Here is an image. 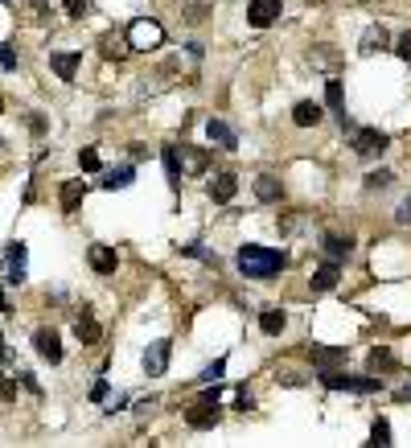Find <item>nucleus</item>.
<instances>
[{
	"instance_id": "nucleus-1",
	"label": "nucleus",
	"mask_w": 411,
	"mask_h": 448,
	"mask_svg": "<svg viewBox=\"0 0 411 448\" xmlns=\"http://www.w3.org/2000/svg\"><path fill=\"white\" fill-rule=\"evenodd\" d=\"M239 272L247 280H271V276H280L284 272V251H276V247H259V243H247L239 247Z\"/></svg>"
},
{
	"instance_id": "nucleus-2",
	"label": "nucleus",
	"mask_w": 411,
	"mask_h": 448,
	"mask_svg": "<svg viewBox=\"0 0 411 448\" xmlns=\"http://www.w3.org/2000/svg\"><path fill=\"white\" fill-rule=\"evenodd\" d=\"M321 382H325L329 391H354V395H374V391H383V378L379 375H338L333 366L321 370Z\"/></svg>"
},
{
	"instance_id": "nucleus-3",
	"label": "nucleus",
	"mask_w": 411,
	"mask_h": 448,
	"mask_svg": "<svg viewBox=\"0 0 411 448\" xmlns=\"http://www.w3.org/2000/svg\"><path fill=\"white\" fill-rule=\"evenodd\" d=\"M222 420V407H218V387L214 391H206L202 399L190 403V411H185V424L197 428V432H206V428H214Z\"/></svg>"
},
{
	"instance_id": "nucleus-4",
	"label": "nucleus",
	"mask_w": 411,
	"mask_h": 448,
	"mask_svg": "<svg viewBox=\"0 0 411 448\" xmlns=\"http://www.w3.org/2000/svg\"><path fill=\"white\" fill-rule=\"evenodd\" d=\"M165 42V29H161V21H148V17H140V21L128 25V46L132 49H157Z\"/></svg>"
},
{
	"instance_id": "nucleus-5",
	"label": "nucleus",
	"mask_w": 411,
	"mask_h": 448,
	"mask_svg": "<svg viewBox=\"0 0 411 448\" xmlns=\"http://www.w3.org/2000/svg\"><path fill=\"white\" fill-rule=\"evenodd\" d=\"M391 136L387 132H379V128H358L354 132V152L362 157V161H370V157H379V152H387Z\"/></svg>"
},
{
	"instance_id": "nucleus-6",
	"label": "nucleus",
	"mask_w": 411,
	"mask_h": 448,
	"mask_svg": "<svg viewBox=\"0 0 411 448\" xmlns=\"http://www.w3.org/2000/svg\"><path fill=\"white\" fill-rule=\"evenodd\" d=\"M169 354H173V341H169V337L152 341V346L145 350V375H148V378L165 375V370H169Z\"/></svg>"
},
{
	"instance_id": "nucleus-7",
	"label": "nucleus",
	"mask_w": 411,
	"mask_h": 448,
	"mask_svg": "<svg viewBox=\"0 0 411 448\" xmlns=\"http://www.w3.org/2000/svg\"><path fill=\"white\" fill-rule=\"evenodd\" d=\"M284 13V0H251V8H247V21L255 25V29H267V25L276 21Z\"/></svg>"
},
{
	"instance_id": "nucleus-8",
	"label": "nucleus",
	"mask_w": 411,
	"mask_h": 448,
	"mask_svg": "<svg viewBox=\"0 0 411 448\" xmlns=\"http://www.w3.org/2000/svg\"><path fill=\"white\" fill-rule=\"evenodd\" d=\"M33 350L46 358L49 366H58V362H62V341H58V333H54V329H37V333H33Z\"/></svg>"
},
{
	"instance_id": "nucleus-9",
	"label": "nucleus",
	"mask_w": 411,
	"mask_h": 448,
	"mask_svg": "<svg viewBox=\"0 0 411 448\" xmlns=\"http://www.w3.org/2000/svg\"><path fill=\"white\" fill-rule=\"evenodd\" d=\"M74 337H78L82 346H95L99 337H103L99 321L91 317V308H78V313H74Z\"/></svg>"
},
{
	"instance_id": "nucleus-10",
	"label": "nucleus",
	"mask_w": 411,
	"mask_h": 448,
	"mask_svg": "<svg viewBox=\"0 0 411 448\" xmlns=\"http://www.w3.org/2000/svg\"><path fill=\"white\" fill-rule=\"evenodd\" d=\"M78 62H82V49H66V54H49V66H54V74H58L62 83H74V74H78Z\"/></svg>"
},
{
	"instance_id": "nucleus-11",
	"label": "nucleus",
	"mask_w": 411,
	"mask_h": 448,
	"mask_svg": "<svg viewBox=\"0 0 411 448\" xmlns=\"http://www.w3.org/2000/svg\"><path fill=\"white\" fill-rule=\"evenodd\" d=\"M87 260L95 267L99 276H111L116 267H120V255H116V247H107V243H95L91 251H87Z\"/></svg>"
},
{
	"instance_id": "nucleus-12",
	"label": "nucleus",
	"mask_w": 411,
	"mask_h": 448,
	"mask_svg": "<svg viewBox=\"0 0 411 448\" xmlns=\"http://www.w3.org/2000/svg\"><path fill=\"white\" fill-rule=\"evenodd\" d=\"M82 198H87V181H66V186L58 189V202H62V214H74L78 206H82Z\"/></svg>"
},
{
	"instance_id": "nucleus-13",
	"label": "nucleus",
	"mask_w": 411,
	"mask_h": 448,
	"mask_svg": "<svg viewBox=\"0 0 411 448\" xmlns=\"http://www.w3.org/2000/svg\"><path fill=\"white\" fill-rule=\"evenodd\" d=\"M321 116H325V111H321V103H313V99H300V103L292 107V123H296V128H317Z\"/></svg>"
},
{
	"instance_id": "nucleus-14",
	"label": "nucleus",
	"mask_w": 411,
	"mask_h": 448,
	"mask_svg": "<svg viewBox=\"0 0 411 448\" xmlns=\"http://www.w3.org/2000/svg\"><path fill=\"white\" fill-rule=\"evenodd\" d=\"M338 280H341V267L333 260H325L313 272V292H329V288H338Z\"/></svg>"
},
{
	"instance_id": "nucleus-15",
	"label": "nucleus",
	"mask_w": 411,
	"mask_h": 448,
	"mask_svg": "<svg viewBox=\"0 0 411 448\" xmlns=\"http://www.w3.org/2000/svg\"><path fill=\"white\" fill-rule=\"evenodd\" d=\"M321 251H325V260L341 263V260H350L354 243H350V238H341V235H325V238H321Z\"/></svg>"
},
{
	"instance_id": "nucleus-16",
	"label": "nucleus",
	"mask_w": 411,
	"mask_h": 448,
	"mask_svg": "<svg viewBox=\"0 0 411 448\" xmlns=\"http://www.w3.org/2000/svg\"><path fill=\"white\" fill-rule=\"evenodd\" d=\"M4 284H25V243H13V247H8V272H4Z\"/></svg>"
},
{
	"instance_id": "nucleus-17",
	"label": "nucleus",
	"mask_w": 411,
	"mask_h": 448,
	"mask_svg": "<svg viewBox=\"0 0 411 448\" xmlns=\"http://www.w3.org/2000/svg\"><path fill=\"white\" fill-rule=\"evenodd\" d=\"M235 189H239V177H235V173H218L214 181H210V198H214V202H231Z\"/></svg>"
},
{
	"instance_id": "nucleus-18",
	"label": "nucleus",
	"mask_w": 411,
	"mask_h": 448,
	"mask_svg": "<svg viewBox=\"0 0 411 448\" xmlns=\"http://www.w3.org/2000/svg\"><path fill=\"white\" fill-rule=\"evenodd\" d=\"M206 136H210L218 148H235V144H239V136H235V132H231L222 119H206Z\"/></svg>"
},
{
	"instance_id": "nucleus-19",
	"label": "nucleus",
	"mask_w": 411,
	"mask_h": 448,
	"mask_svg": "<svg viewBox=\"0 0 411 448\" xmlns=\"http://www.w3.org/2000/svg\"><path fill=\"white\" fill-rule=\"evenodd\" d=\"M255 198H259V202H280V198H284V186L264 173V177H255Z\"/></svg>"
},
{
	"instance_id": "nucleus-20",
	"label": "nucleus",
	"mask_w": 411,
	"mask_h": 448,
	"mask_svg": "<svg viewBox=\"0 0 411 448\" xmlns=\"http://www.w3.org/2000/svg\"><path fill=\"white\" fill-rule=\"evenodd\" d=\"M284 325H288V321H284V313H280V308H264V313H259V329H264L267 337H280Z\"/></svg>"
},
{
	"instance_id": "nucleus-21",
	"label": "nucleus",
	"mask_w": 411,
	"mask_h": 448,
	"mask_svg": "<svg viewBox=\"0 0 411 448\" xmlns=\"http://www.w3.org/2000/svg\"><path fill=\"white\" fill-rule=\"evenodd\" d=\"M387 29H383V25H370V29H366L362 33V54H379V49H387Z\"/></svg>"
},
{
	"instance_id": "nucleus-22",
	"label": "nucleus",
	"mask_w": 411,
	"mask_h": 448,
	"mask_svg": "<svg viewBox=\"0 0 411 448\" xmlns=\"http://www.w3.org/2000/svg\"><path fill=\"white\" fill-rule=\"evenodd\" d=\"M136 181V169L132 165H120V169H111L107 177H103V189H128Z\"/></svg>"
},
{
	"instance_id": "nucleus-23",
	"label": "nucleus",
	"mask_w": 411,
	"mask_h": 448,
	"mask_svg": "<svg viewBox=\"0 0 411 448\" xmlns=\"http://www.w3.org/2000/svg\"><path fill=\"white\" fill-rule=\"evenodd\" d=\"M161 157H165V181H169L173 189L181 186V152H177V148H165V152H161Z\"/></svg>"
},
{
	"instance_id": "nucleus-24",
	"label": "nucleus",
	"mask_w": 411,
	"mask_h": 448,
	"mask_svg": "<svg viewBox=\"0 0 411 448\" xmlns=\"http://www.w3.org/2000/svg\"><path fill=\"white\" fill-rule=\"evenodd\" d=\"M309 358H313L321 370H329V366H338V362H345V350H329V346H313L309 350Z\"/></svg>"
},
{
	"instance_id": "nucleus-25",
	"label": "nucleus",
	"mask_w": 411,
	"mask_h": 448,
	"mask_svg": "<svg viewBox=\"0 0 411 448\" xmlns=\"http://www.w3.org/2000/svg\"><path fill=\"white\" fill-rule=\"evenodd\" d=\"M325 103H329V111H338V119H345V103H341V83L338 78L325 83Z\"/></svg>"
},
{
	"instance_id": "nucleus-26",
	"label": "nucleus",
	"mask_w": 411,
	"mask_h": 448,
	"mask_svg": "<svg viewBox=\"0 0 411 448\" xmlns=\"http://www.w3.org/2000/svg\"><path fill=\"white\" fill-rule=\"evenodd\" d=\"M181 255H194V260L218 267V255H214V251H206V247H197V243H181Z\"/></svg>"
},
{
	"instance_id": "nucleus-27",
	"label": "nucleus",
	"mask_w": 411,
	"mask_h": 448,
	"mask_svg": "<svg viewBox=\"0 0 411 448\" xmlns=\"http://www.w3.org/2000/svg\"><path fill=\"white\" fill-rule=\"evenodd\" d=\"M128 37H107L103 42V58H128Z\"/></svg>"
},
{
	"instance_id": "nucleus-28",
	"label": "nucleus",
	"mask_w": 411,
	"mask_h": 448,
	"mask_svg": "<svg viewBox=\"0 0 411 448\" xmlns=\"http://www.w3.org/2000/svg\"><path fill=\"white\" fill-rule=\"evenodd\" d=\"M366 362H370V370H391V366H395V354H391V350H370Z\"/></svg>"
},
{
	"instance_id": "nucleus-29",
	"label": "nucleus",
	"mask_w": 411,
	"mask_h": 448,
	"mask_svg": "<svg viewBox=\"0 0 411 448\" xmlns=\"http://www.w3.org/2000/svg\"><path fill=\"white\" fill-rule=\"evenodd\" d=\"M370 444H379V448L391 444V424L387 420H374V428H370Z\"/></svg>"
},
{
	"instance_id": "nucleus-30",
	"label": "nucleus",
	"mask_w": 411,
	"mask_h": 448,
	"mask_svg": "<svg viewBox=\"0 0 411 448\" xmlns=\"http://www.w3.org/2000/svg\"><path fill=\"white\" fill-rule=\"evenodd\" d=\"M391 181H395V173H391V169H374V173L366 177V189H387Z\"/></svg>"
},
{
	"instance_id": "nucleus-31",
	"label": "nucleus",
	"mask_w": 411,
	"mask_h": 448,
	"mask_svg": "<svg viewBox=\"0 0 411 448\" xmlns=\"http://www.w3.org/2000/svg\"><path fill=\"white\" fill-rule=\"evenodd\" d=\"M181 157H185V169H190V173H202V169H206V157H202L197 148H185V144H181Z\"/></svg>"
},
{
	"instance_id": "nucleus-32",
	"label": "nucleus",
	"mask_w": 411,
	"mask_h": 448,
	"mask_svg": "<svg viewBox=\"0 0 411 448\" xmlns=\"http://www.w3.org/2000/svg\"><path fill=\"white\" fill-rule=\"evenodd\" d=\"M309 62H313V66H325V71H329V66H338V54H333V49H313V54H309Z\"/></svg>"
},
{
	"instance_id": "nucleus-33",
	"label": "nucleus",
	"mask_w": 411,
	"mask_h": 448,
	"mask_svg": "<svg viewBox=\"0 0 411 448\" xmlns=\"http://www.w3.org/2000/svg\"><path fill=\"white\" fill-rule=\"evenodd\" d=\"M226 375V358H214V362H210V366H206V370H202V382H218V378Z\"/></svg>"
},
{
	"instance_id": "nucleus-34",
	"label": "nucleus",
	"mask_w": 411,
	"mask_h": 448,
	"mask_svg": "<svg viewBox=\"0 0 411 448\" xmlns=\"http://www.w3.org/2000/svg\"><path fill=\"white\" fill-rule=\"evenodd\" d=\"M78 165L87 169V173H95V169H99V152H95V148H82V152H78Z\"/></svg>"
},
{
	"instance_id": "nucleus-35",
	"label": "nucleus",
	"mask_w": 411,
	"mask_h": 448,
	"mask_svg": "<svg viewBox=\"0 0 411 448\" xmlns=\"http://www.w3.org/2000/svg\"><path fill=\"white\" fill-rule=\"evenodd\" d=\"M62 4H66V17H74V21L87 17V0H62Z\"/></svg>"
},
{
	"instance_id": "nucleus-36",
	"label": "nucleus",
	"mask_w": 411,
	"mask_h": 448,
	"mask_svg": "<svg viewBox=\"0 0 411 448\" xmlns=\"http://www.w3.org/2000/svg\"><path fill=\"white\" fill-rule=\"evenodd\" d=\"M0 66H4V71H17V54H13V46H0Z\"/></svg>"
},
{
	"instance_id": "nucleus-37",
	"label": "nucleus",
	"mask_w": 411,
	"mask_h": 448,
	"mask_svg": "<svg viewBox=\"0 0 411 448\" xmlns=\"http://www.w3.org/2000/svg\"><path fill=\"white\" fill-rule=\"evenodd\" d=\"M235 407H239V411H251V407H255V399H251V391H247V387H239V395H235Z\"/></svg>"
},
{
	"instance_id": "nucleus-38",
	"label": "nucleus",
	"mask_w": 411,
	"mask_h": 448,
	"mask_svg": "<svg viewBox=\"0 0 411 448\" xmlns=\"http://www.w3.org/2000/svg\"><path fill=\"white\" fill-rule=\"evenodd\" d=\"M0 399H4V403H13V399H17V382L0 378Z\"/></svg>"
},
{
	"instance_id": "nucleus-39",
	"label": "nucleus",
	"mask_w": 411,
	"mask_h": 448,
	"mask_svg": "<svg viewBox=\"0 0 411 448\" xmlns=\"http://www.w3.org/2000/svg\"><path fill=\"white\" fill-rule=\"evenodd\" d=\"M395 54H399V58H407V62H411V29L403 33V37H399V46H395Z\"/></svg>"
},
{
	"instance_id": "nucleus-40",
	"label": "nucleus",
	"mask_w": 411,
	"mask_h": 448,
	"mask_svg": "<svg viewBox=\"0 0 411 448\" xmlns=\"http://www.w3.org/2000/svg\"><path fill=\"white\" fill-rule=\"evenodd\" d=\"M107 399V378H99L95 387H91V403H103Z\"/></svg>"
},
{
	"instance_id": "nucleus-41",
	"label": "nucleus",
	"mask_w": 411,
	"mask_h": 448,
	"mask_svg": "<svg viewBox=\"0 0 411 448\" xmlns=\"http://www.w3.org/2000/svg\"><path fill=\"white\" fill-rule=\"evenodd\" d=\"M395 222H403V226L411 222V198H407V202H399V210H395Z\"/></svg>"
},
{
	"instance_id": "nucleus-42",
	"label": "nucleus",
	"mask_w": 411,
	"mask_h": 448,
	"mask_svg": "<svg viewBox=\"0 0 411 448\" xmlns=\"http://www.w3.org/2000/svg\"><path fill=\"white\" fill-rule=\"evenodd\" d=\"M29 8H33L37 17H46V13H49V0H29Z\"/></svg>"
},
{
	"instance_id": "nucleus-43",
	"label": "nucleus",
	"mask_w": 411,
	"mask_h": 448,
	"mask_svg": "<svg viewBox=\"0 0 411 448\" xmlns=\"http://www.w3.org/2000/svg\"><path fill=\"white\" fill-rule=\"evenodd\" d=\"M280 382H284V387H300L305 378H300V375H280Z\"/></svg>"
},
{
	"instance_id": "nucleus-44",
	"label": "nucleus",
	"mask_w": 411,
	"mask_h": 448,
	"mask_svg": "<svg viewBox=\"0 0 411 448\" xmlns=\"http://www.w3.org/2000/svg\"><path fill=\"white\" fill-rule=\"evenodd\" d=\"M0 313H8V301H4V292H0Z\"/></svg>"
},
{
	"instance_id": "nucleus-45",
	"label": "nucleus",
	"mask_w": 411,
	"mask_h": 448,
	"mask_svg": "<svg viewBox=\"0 0 411 448\" xmlns=\"http://www.w3.org/2000/svg\"><path fill=\"white\" fill-rule=\"evenodd\" d=\"M399 399H411V387H403V391H399Z\"/></svg>"
},
{
	"instance_id": "nucleus-46",
	"label": "nucleus",
	"mask_w": 411,
	"mask_h": 448,
	"mask_svg": "<svg viewBox=\"0 0 411 448\" xmlns=\"http://www.w3.org/2000/svg\"><path fill=\"white\" fill-rule=\"evenodd\" d=\"M0 111H4V99H0Z\"/></svg>"
},
{
	"instance_id": "nucleus-47",
	"label": "nucleus",
	"mask_w": 411,
	"mask_h": 448,
	"mask_svg": "<svg viewBox=\"0 0 411 448\" xmlns=\"http://www.w3.org/2000/svg\"><path fill=\"white\" fill-rule=\"evenodd\" d=\"M4 4H8V0H4Z\"/></svg>"
}]
</instances>
